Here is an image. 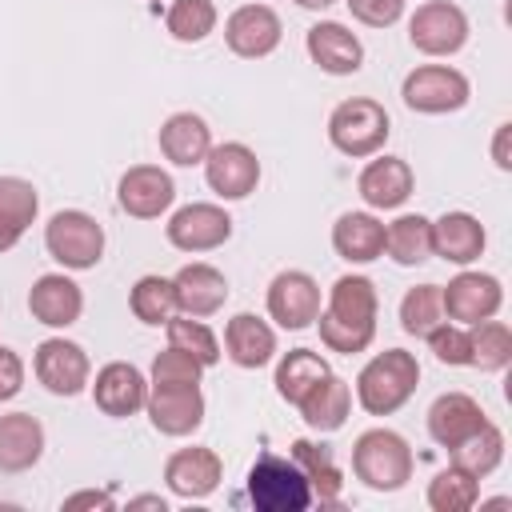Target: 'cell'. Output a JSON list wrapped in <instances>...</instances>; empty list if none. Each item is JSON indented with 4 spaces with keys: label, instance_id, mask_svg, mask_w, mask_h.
I'll use <instances>...</instances> for the list:
<instances>
[{
    "label": "cell",
    "instance_id": "6da1fadb",
    "mask_svg": "<svg viewBox=\"0 0 512 512\" xmlns=\"http://www.w3.org/2000/svg\"><path fill=\"white\" fill-rule=\"evenodd\" d=\"M376 312H380L376 284L360 272H348L328 288V304L312 324L320 328V344L328 352L352 356L376 340Z\"/></svg>",
    "mask_w": 512,
    "mask_h": 512
},
{
    "label": "cell",
    "instance_id": "7a4b0ae2",
    "mask_svg": "<svg viewBox=\"0 0 512 512\" xmlns=\"http://www.w3.org/2000/svg\"><path fill=\"white\" fill-rule=\"evenodd\" d=\"M420 384V364L412 352L404 348H384L376 352L360 376H356V400L368 416H392L396 408H404L412 400Z\"/></svg>",
    "mask_w": 512,
    "mask_h": 512
},
{
    "label": "cell",
    "instance_id": "3957f363",
    "mask_svg": "<svg viewBox=\"0 0 512 512\" xmlns=\"http://www.w3.org/2000/svg\"><path fill=\"white\" fill-rule=\"evenodd\" d=\"M412 448L392 428H368L352 444V472L372 492H400L412 480Z\"/></svg>",
    "mask_w": 512,
    "mask_h": 512
},
{
    "label": "cell",
    "instance_id": "277c9868",
    "mask_svg": "<svg viewBox=\"0 0 512 512\" xmlns=\"http://www.w3.org/2000/svg\"><path fill=\"white\" fill-rule=\"evenodd\" d=\"M392 136V120L384 112L380 100L372 96H352V100H340L328 116V140L336 152L352 156V160H364V156H376Z\"/></svg>",
    "mask_w": 512,
    "mask_h": 512
},
{
    "label": "cell",
    "instance_id": "5b68a950",
    "mask_svg": "<svg viewBox=\"0 0 512 512\" xmlns=\"http://www.w3.org/2000/svg\"><path fill=\"white\" fill-rule=\"evenodd\" d=\"M248 500L256 512H304L312 504V488L292 456H260L248 468Z\"/></svg>",
    "mask_w": 512,
    "mask_h": 512
},
{
    "label": "cell",
    "instance_id": "8992f818",
    "mask_svg": "<svg viewBox=\"0 0 512 512\" xmlns=\"http://www.w3.org/2000/svg\"><path fill=\"white\" fill-rule=\"evenodd\" d=\"M44 248L68 272H88L104 256V228L80 208H64L44 224Z\"/></svg>",
    "mask_w": 512,
    "mask_h": 512
},
{
    "label": "cell",
    "instance_id": "52a82bcc",
    "mask_svg": "<svg viewBox=\"0 0 512 512\" xmlns=\"http://www.w3.org/2000/svg\"><path fill=\"white\" fill-rule=\"evenodd\" d=\"M400 96L412 112L420 116H444V112H460L472 96V84L460 68L452 64H420L404 76Z\"/></svg>",
    "mask_w": 512,
    "mask_h": 512
},
{
    "label": "cell",
    "instance_id": "ba28073f",
    "mask_svg": "<svg viewBox=\"0 0 512 512\" xmlns=\"http://www.w3.org/2000/svg\"><path fill=\"white\" fill-rule=\"evenodd\" d=\"M408 40L424 56H456L468 44V16L452 0H424L408 20Z\"/></svg>",
    "mask_w": 512,
    "mask_h": 512
},
{
    "label": "cell",
    "instance_id": "9c48e42d",
    "mask_svg": "<svg viewBox=\"0 0 512 512\" xmlns=\"http://www.w3.org/2000/svg\"><path fill=\"white\" fill-rule=\"evenodd\" d=\"M32 368H36V380L52 396H80L92 384V360H88V352L76 340H64V336L40 340L36 344V356H32Z\"/></svg>",
    "mask_w": 512,
    "mask_h": 512
},
{
    "label": "cell",
    "instance_id": "30bf717a",
    "mask_svg": "<svg viewBox=\"0 0 512 512\" xmlns=\"http://www.w3.org/2000/svg\"><path fill=\"white\" fill-rule=\"evenodd\" d=\"M280 36H284V24H280L276 8H268V4H240L224 20V44L240 60L272 56L280 48Z\"/></svg>",
    "mask_w": 512,
    "mask_h": 512
},
{
    "label": "cell",
    "instance_id": "8fae6325",
    "mask_svg": "<svg viewBox=\"0 0 512 512\" xmlns=\"http://www.w3.org/2000/svg\"><path fill=\"white\" fill-rule=\"evenodd\" d=\"M168 232V244L180 248V252H212L220 244H228L232 236V216L220 208V204H208V200H196V204H184L168 216L164 224Z\"/></svg>",
    "mask_w": 512,
    "mask_h": 512
},
{
    "label": "cell",
    "instance_id": "7c38bea8",
    "mask_svg": "<svg viewBox=\"0 0 512 512\" xmlns=\"http://www.w3.org/2000/svg\"><path fill=\"white\" fill-rule=\"evenodd\" d=\"M440 304H444V320H456V324H480V320H492L504 304V288L496 276L488 272H456L444 288H440Z\"/></svg>",
    "mask_w": 512,
    "mask_h": 512
},
{
    "label": "cell",
    "instance_id": "4fadbf2b",
    "mask_svg": "<svg viewBox=\"0 0 512 512\" xmlns=\"http://www.w3.org/2000/svg\"><path fill=\"white\" fill-rule=\"evenodd\" d=\"M204 180L220 200H244L256 192L260 184V160L248 144L228 140V144H212L204 156Z\"/></svg>",
    "mask_w": 512,
    "mask_h": 512
},
{
    "label": "cell",
    "instance_id": "5bb4252c",
    "mask_svg": "<svg viewBox=\"0 0 512 512\" xmlns=\"http://www.w3.org/2000/svg\"><path fill=\"white\" fill-rule=\"evenodd\" d=\"M268 316L284 332H300L320 316V284L300 268H284L268 284Z\"/></svg>",
    "mask_w": 512,
    "mask_h": 512
},
{
    "label": "cell",
    "instance_id": "9a60e30c",
    "mask_svg": "<svg viewBox=\"0 0 512 512\" xmlns=\"http://www.w3.org/2000/svg\"><path fill=\"white\" fill-rule=\"evenodd\" d=\"M116 200H120V208H124L128 216H136V220H156V216H164V212L172 208L176 184H172V176H168L160 164H132V168L120 176V184H116Z\"/></svg>",
    "mask_w": 512,
    "mask_h": 512
},
{
    "label": "cell",
    "instance_id": "2e32d148",
    "mask_svg": "<svg viewBox=\"0 0 512 512\" xmlns=\"http://www.w3.org/2000/svg\"><path fill=\"white\" fill-rule=\"evenodd\" d=\"M92 400L112 420L136 416V412H144V400H148V376L136 364H128V360H112V364H104L96 372Z\"/></svg>",
    "mask_w": 512,
    "mask_h": 512
},
{
    "label": "cell",
    "instance_id": "e0dca14e",
    "mask_svg": "<svg viewBox=\"0 0 512 512\" xmlns=\"http://www.w3.org/2000/svg\"><path fill=\"white\" fill-rule=\"evenodd\" d=\"M224 480V460L212 448H176L164 460V484L180 500H204L220 488Z\"/></svg>",
    "mask_w": 512,
    "mask_h": 512
},
{
    "label": "cell",
    "instance_id": "ac0fdd59",
    "mask_svg": "<svg viewBox=\"0 0 512 512\" xmlns=\"http://www.w3.org/2000/svg\"><path fill=\"white\" fill-rule=\"evenodd\" d=\"M304 48H308L312 64H316L320 72H328V76H352V72H360V64H364V44H360V36H356L352 28H344L340 20H320V24H312L308 36H304Z\"/></svg>",
    "mask_w": 512,
    "mask_h": 512
},
{
    "label": "cell",
    "instance_id": "d6986e66",
    "mask_svg": "<svg viewBox=\"0 0 512 512\" xmlns=\"http://www.w3.org/2000/svg\"><path fill=\"white\" fill-rule=\"evenodd\" d=\"M356 188H360V200L372 212H392L412 196L416 176H412V164L404 156H376L360 168Z\"/></svg>",
    "mask_w": 512,
    "mask_h": 512
},
{
    "label": "cell",
    "instance_id": "ffe728a7",
    "mask_svg": "<svg viewBox=\"0 0 512 512\" xmlns=\"http://www.w3.org/2000/svg\"><path fill=\"white\" fill-rule=\"evenodd\" d=\"M28 312L44 328H72L84 312V292L72 276L64 272H44L28 288Z\"/></svg>",
    "mask_w": 512,
    "mask_h": 512
},
{
    "label": "cell",
    "instance_id": "44dd1931",
    "mask_svg": "<svg viewBox=\"0 0 512 512\" xmlns=\"http://www.w3.org/2000/svg\"><path fill=\"white\" fill-rule=\"evenodd\" d=\"M204 392L200 384L192 388H148L144 412L160 436H192L204 424Z\"/></svg>",
    "mask_w": 512,
    "mask_h": 512
},
{
    "label": "cell",
    "instance_id": "7402d4cb",
    "mask_svg": "<svg viewBox=\"0 0 512 512\" xmlns=\"http://www.w3.org/2000/svg\"><path fill=\"white\" fill-rule=\"evenodd\" d=\"M172 288H176V312L184 316H216L228 300V280L216 264H204V260H192L184 264L176 276H172Z\"/></svg>",
    "mask_w": 512,
    "mask_h": 512
},
{
    "label": "cell",
    "instance_id": "603a6c76",
    "mask_svg": "<svg viewBox=\"0 0 512 512\" xmlns=\"http://www.w3.org/2000/svg\"><path fill=\"white\" fill-rule=\"evenodd\" d=\"M488 232L472 212H444L440 220H432V256L468 268L472 260L484 256Z\"/></svg>",
    "mask_w": 512,
    "mask_h": 512
},
{
    "label": "cell",
    "instance_id": "cb8c5ba5",
    "mask_svg": "<svg viewBox=\"0 0 512 512\" xmlns=\"http://www.w3.org/2000/svg\"><path fill=\"white\" fill-rule=\"evenodd\" d=\"M156 144H160L164 160H172L176 168H196V164H204V156L212 148V128L196 112H172L160 124Z\"/></svg>",
    "mask_w": 512,
    "mask_h": 512
},
{
    "label": "cell",
    "instance_id": "d4e9b609",
    "mask_svg": "<svg viewBox=\"0 0 512 512\" xmlns=\"http://www.w3.org/2000/svg\"><path fill=\"white\" fill-rule=\"evenodd\" d=\"M224 352L236 368H264L276 356V328L252 312H236L224 324Z\"/></svg>",
    "mask_w": 512,
    "mask_h": 512
},
{
    "label": "cell",
    "instance_id": "484cf974",
    "mask_svg": "<svg viewBox=\"0 0 512 512\" xmlns=\"http://www.w3.org/2000/svg\"><path fill=\"white\" fill-rule=\"evenodd\" d=\"M44 456V424L32 412L0 416V472H28Z\"/></svg>",
    "mask_w": 512,
    "mask_h": 512
},
{
    "label": "cell",
    "instance_id": "4316f807",
    "mask_svg": "<svg viewBox=\"0 0 512 512\" xmlns=\"http://www.w3.org/2000/svg\"><path fill=\"white\" fill-rule=\"evenodd\" d=\"M484 408L468 396V392H444L432 400L428 408V436L440 444V448H456L460 440H468L480 424H484Z\"/></svg>",
    "mask_w": 512,
    "mask_h": 512
},
{
    "label": "cell",
    "instance_id": "83f0119b",
    "mask_svg": "<svg viewBox=\"0 0 512 512\" xmlns=\"http://www.w3.org/2000/svg\"><path fill=\"white\" fill-rule=\"evenodd\" d=\"M296 408H300V416L312 432H336V428H344V420L352 412V388H348L344 376L328 372L308 388V396Z\"/></svg>",
    "mask_w": 512,
    "mask_h": 512
},
{
    "label": "cell",
    "instance_id": "f1b7e54d",
    "mask_svg": "<svg viewBox=\"0 0 512 512\" xmlns=\"http://www.w3.org/2000/svg\"><path fill=\"white\" fill-rule=\"evenodd\" d=\"M332 248L348 264H372L384 256V224L372 212H344L332 224Z\"/></svg>",
    "mask_w": 512,
    "mask_h": 512
},
{
    "label": "cell",
    "instance_id": "f546056e",
    "mask_svg": "<svg viewBox=\"0 0 512 512\" xmlns=\"http://www.w3.org/2000/svg\"><path fill=\"white\" fill-rule=\"evenodd\" d=\"M40 212V196L24 176H0V252L16 248Z\"/></svg>",
    "mask_w": 512,
    "mask_h": 512
},
{
    "label": "cell",
    "instance_id": "4dcf8cb0",
    "mask_svg": "<svg viewBox=\"0 0 512 512\" xmlns=\"http://www.w3.org/2000/svg\"><path fill=\"white\" fill-rule=\"evenodd\" d=\"M384 252L400 268H416L432 256V220L420 212H404L392 224H384Z\"/></svg>",
    "mask_w": 512,
    "mask_h": 512
},
{
    "label": "cell",
    "instance_id": "1f68e13d",
    "mask_svg": "<svg viewBox=\"0 0 512 512\" xmlns=\"http://www.w3.org/2000/svg\"><path fill=\"white\" fill-rule=\"evenodd\" d=\"M292 460H296V468L304 472V480H308V488H312V500L332 504V500L340 496V488H344V472H340V464H336V456H332L328 444L292 440Z\"/></svg>",
    "mask_w": 512,
    "mask_h": 512
},
{
    "label": "cell",
    "instance_id": "d6a6232c",
    "mask_svg": "<svg viewBox=\"0 0 512 512\" xmlns=\"http://www.w3.org/2000/svg\"><path fill=\"white\" fill-rule=\"evenodd\" d=\"M328 372H332V368H328V360H324L320 352H312V348H292V352H284L280 364H276V392H280V400L300 404V400L308 396V388H312L320 376H328Z\"/></svg>",
    "mask_w": 512,
    "mask_h": 512
},
{
    "label": "cell",
    "instance_id": "836d02e7",
    "mask_svg": "<svg viewBox=\"0 0 512 512\" xmlns=\"http://www.w3.org/2000/svg\"><path fill=\"white\" fill-rule=\"evenodd\" d=\"M448 452H452V464H456V468H464V472H472L476 480H484V476L496 472L500 460H504V432H500L492 420H484L468 440H460V444L448 448Z\"/></svg>",
    "mask_w": 512,
    "mask_h": 512
},
{
    "label": "cell",
    "instance_id": "e575fe53",
    "mask_svg": "<svg viewBox=\"0 0 512 512\" xmlns=\"http://www.w3.org/2000/svg\"><path fill=\"white\" fill-rule=\"evenodd\" d=\"M128 308L140 324L148 328H164L176 316V288L168 276H140L128 292Z\"/></svg>",
    "mask_w": 512,
    "mask_h": 512
},
{
    "label": "cell",
    "instance_id": "d590c367",
    "mask_svg": "<svg viewBox=\"0 0 512 512\" xmlns=\"http://www.w3.org/2000/svg\"><path fill=\"white\" fill-rule=\"evenodd\" d=\"M480 500V480L456 464H448L444 472H436L428 480V508L432 512H468Z\"/></svg>",
    "mask_w": 512,
    "mask_h": 512
},
{
    "label": "cell",
    "instance_id": "8d00e7d4",
    "mask_svg": "<svg viewBox=\"0 0 512 512\" xmlns=\"http://www.w3.org/2000/svg\"><path fill=\"white\" fill-rule=\"evenodd\" d=\"M216 20H220V12H216L212 0H172L168 12H164L168 36L180 40V44H200V40H208V36L216 32Z\"/></svg>",
    "mask_w": 512,
    "mask_h": 512
},
{
    "label": "cell",
    "instance_id": "74e56055",
    "mask_svg": "<svg viewBox=\"0 0 512 512\" xmlns=\"http://www.w3.org/2000/svg\"><path fill=\"white\" fill-rule=\"evenodd\" d=\"M468 340H472V368L480 372H504L512 360V328L504 320H480L468 324Z\"/></svg>",
    "mask_w": 512,
    "mask_h": 512
},
{
    "label": "cell",
    "instance_id": "f35d334b",
    "mask_svg": "<svg viewBox=\"0 0 512 512\" xmlns=\"http://www.w3.org/2000/svg\"><path fill=\"white\" fill-rule=\"evenodd\" d=\"M444 320V304H440V284H416L404 292L400 300V328L408 336H428L436 324Z\"/></svg>",
    "mask_w": 512,
    "mask_h": 512
},
{
    "label": "cell",
    "instance_id": "ab89813d",
    "mask_svg": "<svg viewBox=\"0 0 512 512\" xmlns=\"http://www.w3.org/2000/svg\"><path fill=\"white\" fill-rule=\"evenodd\" d=\"M168 344H176V348H184V352H192L204 368H212L216 360H220V340H216V332L204 324V320H196V316H172L168 324Z\"/></svg>",
    "mask_w": 512,
    "mask_h": 512
},
{
    "label": "cell",
    "instance_id": "60d3db41",
    "mask_svg": "<svg viewBox=\"0 0 512 512\" xmlns=\"http://www.w3.org/2000/svg\"><path fill=\"white\" fill-rule=\"evenodd\" d=\"M200 372H204V364H200L192 352L168 344V348L152 360L148 388H192V384H200Z\"/></svg>",
    "mask_w": 512,
    "mask_h": 512
},
{
    "label": "cell",
    "instance_id": "b9f144b4",
    "mask_svg": "<svg viewBox=\"0 0 512 512\" xmlns=\"http://www.w3.org/2000/svg\"><path fill=\"white\" fill-rule=\"evenodd\" d=\"M428 348L440 364L448 368H468L472 364V340H468V324H456V320H440L428 336Z\"/></svg>",
    "mask_w": 512,
    "mask_h": 512
},
{
    "label": "cell",
    "instance_id": "7bdbcfd3",
    "mask_svg": "<svg viewBox=\"0 0 512 512\" xmlns=\"http://www.w3.org/2000/svg\"><path fill=\"white\" fill-rule=\"evenodd\" d=\"M348 12L368 28H388L404 16V0H344Z\"/></svg>",
    "mask_w": 512,
    "mask_h": 512
},
{
    "label": "cell",
    "instance_id": "ee69618b",
    "mask_svg": "<svg viewBox=\"0 0 512 512\" xmlns=\"http://www.w3.org/2000/svg\"><path fill=\"white\" fill-rule=\"evenodd\" d=\"M20 388H24V360H20V352L0 344V404L20 396Z\"/></svg>",
    "mask_w": 512,
    "mask_h": 512
},
{
    "label": "cell",
    "instance_id": "f6af8a7d",
    "mask_svg": "<svg viewBox=\"0 0 512 512\" xmlns=\"http://www.w3.org/2000/svg\"><path fill=\"white\" fill-rule=\"evenodd\" d=\"M116 500H112V492H104V488H84V492H72V496H64V508L68 512H76V508H112Z\"/></svg>",
    "mask_w": 512,
    "mask_h": 512
},
{
    "label": "cell",
    "instance_id": "bcb514c9",
    "mask_svg": "<svg viewBox=\"0 0 512 512\" xmlns=\"http://www.w3.org/2000/svg\"><path fill=\"white\" fill-rule=\"evenodd\" d=\"M508 136H512V124H500V128H496V140H492V160H496V168H500V172H508V168H512Z\"/></svg>",
    "mask_w": 512,
    "mask_h": 512
},
{
    "label": "cell",
    "instance_id": "7dc6e473",
    "mask_svg": "<svg viewBox=\"0 0 512 512\" xmlns=\"http://www.w3.org/2000/svg\"><path fill=\"white\" fill-rule=\"evenodd\" d=\"M128 508H160V512H168V500L164 496H136V500H128Z\"/></svg>",
    "mask_w": 512,
    "mask_h": 512
},
{
    "label": "cell",
    "instance_id": "c3c4849f",
    "mask_svg": "<svg viewBox=\"0 0 512 512\" xmlns=\"http://www.w3.org/2000/svg\"><path fill=\"white\" fill-rule=\"evenodd\" d=\"M300 8H308V12H320V8H332L336 0H296Z\"/></svg>",
    "mask_w": 512,
    "mask_h": 512
}]
</instances>
